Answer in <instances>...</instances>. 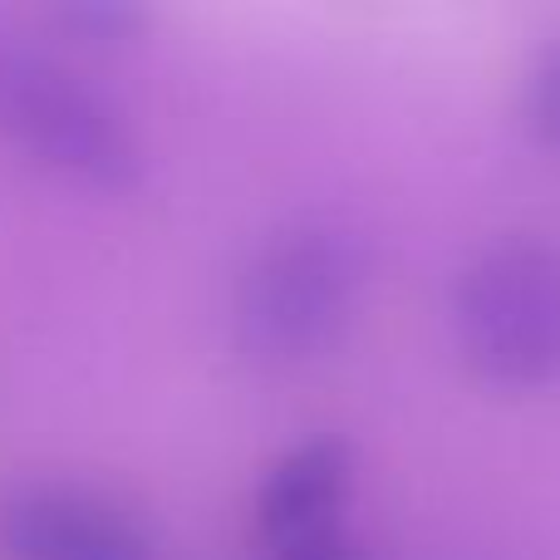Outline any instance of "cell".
Masks as SVG:
<instances>
[{"instance_id": "cell-1", "label": "cell", "mask_w": 560, "mask_h": 560, "mask_svg": "<svg viewBox=\"0 0 560 560\" xmlns=\"http://www.w3.org/2000/svg\"><path fill=\"white\" fill-rule=\"evenodd\" d=\"M0 143L89 192L143 183V138L104 84L55 49L0 30Z\"/></svg>"}, {"instance_id": "cell-2", "label": "cell", "mask_w": 560, "mask_h": 560, "mask_svg": "<svg viewBox=\"0 0 560 560\" xmlns=\"http://www.w3.org/2000/svg\"><path fill=\"white\" fill-rule=\"evenodd\" d=\"M364 236L339 217H295L252 252L232 300L236 345L256 364H305L354 319Z\"/></svg>"}, {"instance_id": "cell-3", "label": "cell", "mask_w": 560, "mask_h": 560, "mask_svg": "<svg viewBox=\"0 0 560 560\" xmlns=\"http://www.w3.org/2000/svg\"><path fill=\"white\" fill-rule=\"evenodd\" d=\"M453 335L463 359L502 388L560 378V242L536 232L492 236L453 285Z\"/></svg>"}, {"instance_id": "cell-4", "label": "cell", "mask_w": 560, "mask_h": 560, "mask_svg": "<svg viewBox=\"0 0 560 560\" xmlns=\"http://www.w3.org/2000/svg\"><path fill=\"white\" fill-rule=\"evenodd\" d=\"M0 560H153V536L108 492L20 482L0 492Z\"/></svg>"}, {"instance_id": "cell-5", "label": "cell", "mask_w": 560, "mask_h": 560, "mask_svg": "<svg viewBox=\"0 0 560 560\" xmlns=\"http://www.w3.org/2000/svg\"><path fill=\"white\" fill-rule=\"evenodd\" d=\"M354 487V447L339 433H310L290 443L271 463L261 492H256V522L266 541L285 546L300 536L335 532L339 512Z\"/></svg>"}, {"instance_id": "cell-6", "label": "cell", "mask_w": 560, "mask_h": 560, "mask_svg": "<svg viewBox=\"0 0 560 560\" xmlns=\"http://www.w3.org/2000/svg\"><path fill=\"white\" fill-rule=\"evenodd\" d=\"M55 25H65L69 35L94 39V45H118V39L138 35L148 20L143 5H128V0H65V5L49 10Z\"/></svg>"}, {"instance_id": "cell-7", "label": "cell", "mask_w": 560, "mask_h": 560, "mask_svg": "<svg viewBox=\"0 0 560 560\" xmlns=\"http://www.w3.org/2000/svg\"><path fill=\"white\" fill-rule=\"evenodd\" d=\"M522 104L536 133L560 143V39H551V45H541L532 55L522 79Z\"/></svg>"}, {"instance_id": "cell-8", "label": "cell", "mask_w": 560, "mask_h": 560, "mask_svg": "<svg viewBox=\"0 0 560 560\" xmlns=\"http://www.w3.org/2000/svg\"><path fill=\"white\" fill-rule=\"evenodd\" d=\"M271 560H364L359 541L335 526V532H319V536H300V541H285V546H271Z\"/></svg>"}]
</instances>
